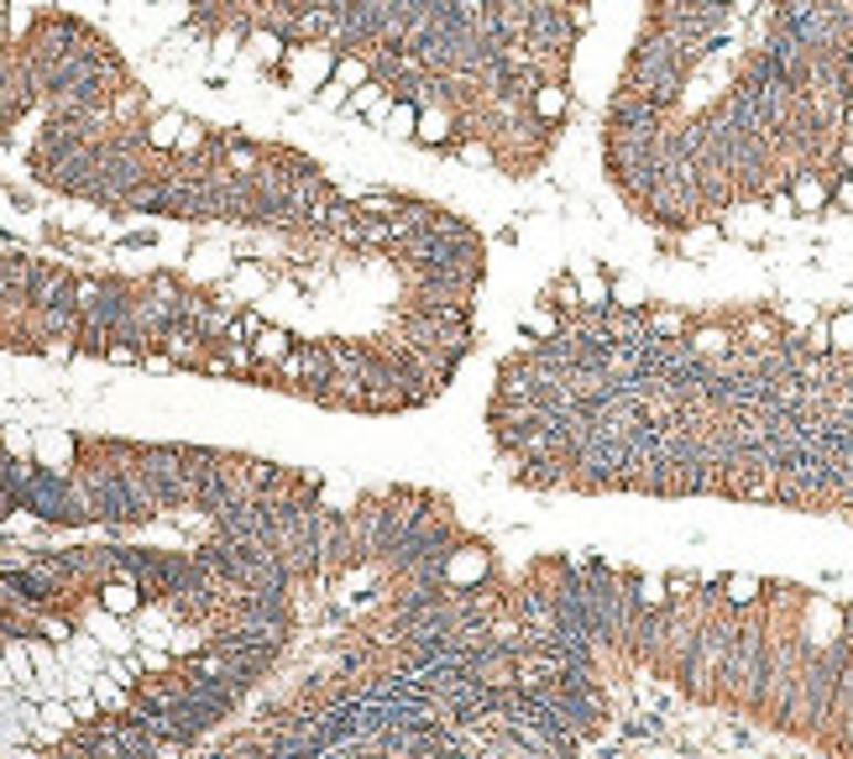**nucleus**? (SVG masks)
<instances>
[{
	"label": "nucleus",
	"mask_w": 853,
	"mask_h": 759,
	"mask_svg": "<svg viewBox=\"0 0 853 759\" xmlns=\"http://www.w3.org/2000/svg\"><path fill=\"white\" fill-rule=\"evenodd\" d=\"M833 204H843V210H853V183H833Z\"/></svg>",
	"instance_id": "obj_9"
},
{
	"label": "nucleus",
	"mask_w": 853,
	"mask_h": 759,
	"mask_svg": "<svg viewBox=\"0 0 853 759\" xmlns=\"http://www.w3.org/2000/svg\"><path fill=\"white\" fill-rule=\"evenodd\" d=\"M765 671H770V629L759 613H738V634L734 650H728V665H723V681H717V697L744 707V713H759V692H765Z\"/></svg>",
	"instance_id": "obj_2"
},
{
	"label": "nucleus",
	"mask_w": 853,
	"mask_h": 759,
	"mask_svg": "<svg viewBox=\"0 0 853 759\" xmlns=\"http://www.w3.org/2000/svg\"><path fill=\"white\" fill-rule=\"evenodd\" d=\"M738 613L744 608H734V602L707 598V613H702V629H696V650L681 665V676H675L696 702H717V681H723V665H728V650H734Z\"/></svg>",
	"instance_id": "obj_3"
},
{
	"label": "nucleus",
	"mask_w": 853,
	"mask_h": 759,
	"mask_svg": "<svg viewBox=\"0 0 853 759\" xmlns=\"http://www.w3.org/2000/svg\"><path fill=\"white\" fill-rule=\"evenodd\" d=\"M613 304L618 309H644V283L639 278H613Z\"/></svg>",
	"instance_id": "obj_7"
},
{
	"label": "nucleus",
	"mask_w": 853,
	"mask_h": 759,
	"mask_svg": "<svg viewBox=\"0 0 853 759\" xmlns=\"http://www.w3.org/2000/svg\"><path fill=\"white\" fill-rule=\"evenodd\" d=\"M849 183H853V168H849Z\"/></svg>",
	"instance_id": "obj_10"
},
{
	"label": "nucleus",
	"mask_w": 853,
	"mask_h": 759,
	"mask_svg": "<svg viewBox=\"0 0 853 759\" xmlns=\"http://www.w3.org/2000/svg\"><path fill=\"white\" fill-rule=\"evenodd\" d=\"M566 105H571V84H539L535 89V116L545 120V126H560Z\"/></svg>",
	"instance_id": "obj_5"
},
{
	"label": "nucleus",
	"mask_w": 853,
	"mask_h": 759,
	"mask_svg": "<svg viewBox=\"0 0 853 759\" xmlns=\"http://www.w3.org/2000/svg\"><path fill=\"white\" fill-rule=\"evenodd\" d=\"M828 346H833V357H853V309H838L828 320Z\"/></svg>",
	"instance_id": "obj_6"
},
{
	"label": "nucleus",
	"mask_w": 853,
	"mask_h": 759,
	"mask_svg": "<svg viewBox=\"0 0 853 759\" xmlns=\"http://www.w3.org/2000/svg\"><path fill=\"white\" fill-rule=\"evenodd\" d=\"M723 602H734V608H755V602H759V581L734 577V581H728V592H723Z\"/></svg>",
	"instance_id": "obj_8"
},
{
	"label": "nucleus",
	"mask_w": 853,
	"mask_h": 759,
	"mask_svg": "<svg viewBox=\"0 0 853 759\" xmlns=\"http://www.w3.org/2000/svg\"><path fill=\"white\" fill-rule=\"evenodd\" d=\"M849 629L828 644H807V665H801V686H796V713L791 728L796 734H828V718H833V697L838 681L853 665V613H843Z\"/></svg>",
	"instance_id": "obj_1"
},
{
	"label": "nucleus",
	"mask_w": 853,
	"mask_h": 759,
	"mask_svg": "<svg viewBox=\"0 0 853 759\" xmlns=\"http://www.w3.org/2000/svg\"><path fill=\"white\" fill-rule=\"evenodd\" d=\"M786 194H791L796 215H822V210L833 204V173H817V168H801V173H791V183H786Z\"/></svg>",
	"instance_id": "obj_4"
}]
</instances>
